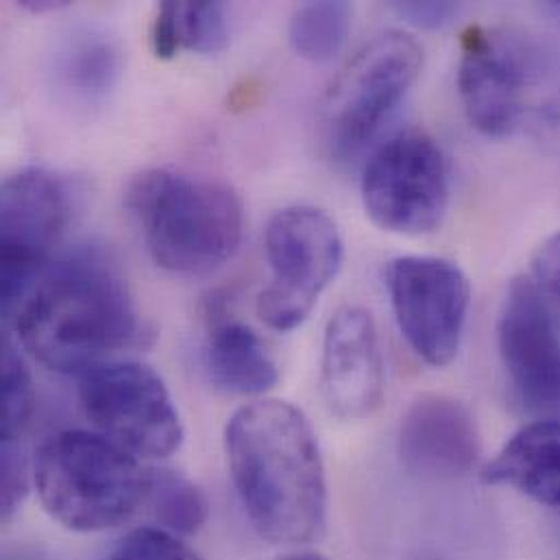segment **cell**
<instances>
[{
    "instance_id": "obj_1",
    "label": "cell",
    "mask_w": 560,
    "mask_h": 560,
    "mask_svg": "<svg viewBox=\"0 0 560 560\" xmlns=\"http://www.w3.org/2000/svg\"><path fill=\"white\" fill-rule=\"evenodd\" d=\"M225 447L236 493L258 535L310 544L327 520V482L316 434L288 401L265 399L234 412Z\"/></svg>"
},
{
    "instance_id": "obj_2",
    "label": "cell",
    "mask_w": 560,
    "mask_h": 560,
    "mask_svg": "<svg viewBox=\"0 0 560 560\" xmlns=\"http://www.w3.org/2000/svg\"><path fill=\"white\" fill-rule=\"evenodd\" d=\"M13 314L22 347L66 375L81 377L144 336L127 281L98 247H81L44 271Z\"/></svg>"
},
{
    "instance_id": "obj_3",
    "label": "cell",
    "mask_w": 560,
    "mask_h": 560,
    "mask_svg": "<svg viewBox=\"0 0 560 560\" xmlns=\"http://www.w3.org/2000/svg\"><path fill=\"white\" fill-rule=\"evenodd\" d=\"M125 206L158 267L175 276H208L221 269L243 241V203L214 179L173 168L133 177Z\"/></svg>"
},
{
    "instance_id": "obj_4",
    "label": "cell",
    "mask_w": 560,
    "mask_h": 560,
    "mask_svg": "<svg viewBox=\"0 0 560 560\" xmlns=\"http://www.w3.org/2000/svg\"><path fill=\"white\" fill-rule=\"evenodd\" d=\"M151 474L131 452L81 430L50 436L33 465L46 513L74 533H103L144 511Z\"/></svg>"
},
{
    "instance_id": "obj_5",
    "label": "cell",
    "mask_w": 560,
    "mask_h": 560,
    "mask_svg": "<svg viewBox=\"0 0 560 560\" xmlns=\"http://www.w3.org/2000/svg\"><path fill=\"white\" fill-rule=\"evenodd\" d=\"M423 68V50L406 31L366 42L338 72L323 101V129L336 158H351L377 133Z\"/></svg>"
},
{
    "instance_id": "obj_6",
    "label": "cell",
    "mask_w": 560,
    "mask_h": 560,
    "mask_svg": "<svg viewBox=\"0 0 560 560\" xmlns=\"http://www.w3.org/2000/svg\"><path fill=\"white\" fill-rule=\"evenodd\" d=\"M369 219L384 232H434L450 206V166L441 144L423 129H404L371 155L362 175Z\"/></svg>"
},
{
    "instance_id": "obj_7",
    "label": "cell",
    "mask_w": 560,
    "mask_h": 560,
    "mask_svg": "<svg viewBox=\"0 0 560 560\" xmlns=\"http://www.w3.org/2000/svg\"><path fill=\"white\" fill-rule=\"evenodd\" d=\"M271 283L258 299L260 318L278 331L299 327L342 265L345 245L336 223L318 208H283L267 228Z\"/></svg>"
},
{
    "instance_id": "obj_8",
    "label": "cell",
    "mask_w": 560,
    "mask_h": 560,
    "mask_svg": "<svg viewBox=\"0 0 560 560\" xmlns=\"http://www.w3.org/2000/svg\"><path fill=\"white\" fill-rule=\"evenodd\" d=\"M79 399L101 434L138 458H168L184 425L164 380L140 362H105L81 375Z\"/></svg>"
},
{
    "instance_id": "obj_9",
    "label": "cell",
    "mask_w": 560,
    "mask_h": 560,
    "mask_svg": "<svg viewBox=\"0 0 560 560\" xmlns=\"http://www.w3.org/2000/svg\"><path fill=\"white\" fill-rule=\"evenodd\" d=\"M397 325L430 366H447L460 349L471 285L458 265L432 256H401L386 267Z\"/></svg>"
},
{
    "instance_id": "obj_10",
    "label": "cell",
    "mask_w": 560,
    "mask_h": 560,
    "mask_svg": "<svg viewBox=\"0 0 560 560\" xmlns=\"http://www.w3.org/2000/svg\"><path fill=\"white\" fill-rule=\"evenodd\" d=\"M70 219L66 184L50 171L24 168L9 175L0 190V281L2 314L20 307L50 247Z\"/></svg>"
},
{
    "instance_id": "obj_11",
    "label": "cell",
    "mask_w": 560,
    "mask_h": 560,
    "mask_svg": "<svg viewBox=\"0 0 560 560\" xmlns=\"http://www.w3.org/2000/svg\"><path fill=\"white\" fill-rule=\"evenodd\" d=\"M458 94L469 122L489 138L511 136L526 112L530 66L511 35L469 26L460 39Z\"/></svg>"
},
{
    "instance_id": "obj_12",
    "label": "cell",
    "mask_w": 560,
    "mask_h": 560,
    "mask_svg": "<svg viewBox=\"0 0 560 560\" xmlns=\"http://www.w3.org/2000/svg\"><path fill=\"white\" fill-rule=\"evenodd\" d=\"M320 390L327 408L347 421L371 417L386 390L384 355L371 312L345 305L325 327Z\"/></svg>"
},
{
    "instance_id": "obj_13",
    "label": "cell",
    "mask_w": 560,
    "mask_h": 560,
    "mask_svg": "<svg viewBox=\"0 0 560 560\" xmlns=\"http://www.w3.org/2000/svg\"><path fill=\"white\" fill-rule=\"evenodd\" d=\"M500 353L513 386L537 408L560 401V334L555 316L530 280L513 281L498 323Z\"/></svg>"
},
{
    "instance_id": "obj_14",
    "label": "cell",
    "mask_w": 560,
    "mask_h": 560,
    "mask_svg": "<svg viewBox=\"0 0 560 560\" xmlns=\"http://www.w3.org/2000/svg\"><path fill=\"white\" fill-rule=\"evenodd\" d=\"M480 447L474 415L452 397L421 395L401 417L399 454L415 474L465 476L478 463Z\"/></svg>"
},
{
    "instance_id": "obj_15",
    "label": "cell",
    "mask_w": 560,
    "mask_h": 560,
    "mask_svg": "<svg viewBox=\"0 0 560 560\" xmlns=\"http://www.w3.org/2000/svg\"><path fill=\"white\" fill-rule=\"evenodd\" d=\"M482 480L513 487L544 506L560 509V421L522 428L482 469Z\"/></svg>"
},
{
    "instance_id": "obj_16",
    "label": "cell",
    "mask_w": 560,
    "mask_h": 560,
    "mask_svg": "<svg viewBox=\"0 0 560 560\" xmlns=\"http://www.w3.org/2000/svg\"><path fill=\"white\" fill-rule=\"evenodd\" d=\"M120 66V50L107 33L77 28L55 50V88L79 105H96L114 90Z\"/></svg>"
},
{
    "instance_id": "obj_17",
    "label": "cell",
    "mask_w": 560,
    "mask_h": 560,
    "mask_svg": "<svg viewBox=\"0 0 560 560\" xmlns=\"http://www.w3.org/2000/svg\"><path fill=\"white\" fill-rule=\"evenodd\" d=\"M206 366L212 384L230 395H262L278 380V364L260 336L236 320L214 327L206 347Z\"/></svg>"
},
{
    "instance_id": "obj_18",
    "label": "cell",
    "mask_w": 560,
    "mask_h": 560,
    "mask_svg": "<svg viewBox=\"0 0 560 560\" xmlns=\"http://www.w3.org/2000/svg\"><path fill=\"white\" fill-rule=\"evenodd\" d=\"M230 44V20L223 2L160 4L151 24V48L158 59H173L182 48L217 55Z\"/></svg>"
},
{
    "instance_id": "obj_19",
    "label": "cell",
    "mask_w": 560,
    "mask_h": 560,
    "mask_svg": "<svg viewBox=\"0 0 560 560\" xmlns=\"http://www.w3.org/2000/svg\"><path fill=\"white\" fill-rule=\"evenodd\" d=\"M144 511L166 533L195 535L206 526L210 504L188 478L168 469H153Z\"/></svg>"
},
{
    "instance_id": "obj_20",
    "label": "cell",
    "mask_w": 560,
    "mask_h": 560,
    "mask_svg": "<svg viewBox=\"0 0 560 560\" xmlns=\"http://www.w3.org/2000/svg\"><path fill=\"white\" fill-rule=\"evenodd\" d=\"M351 7L347 2H305L290 18V44L307 61L334 59L349 35Z\"/></svg>"
},
{
    "instance_id": "obj_21",
    "label": "cell",
    "mask_w": 560,
    "mask_h": 560,
    "mask_svg": "<svg viewBox=\"0 0 560 560\" xmlns=\"http://www.w3.org/2000/svg\"><path fill=\"white\" fill-rule=\"evenodd\" d=\"M35 406L33 382L26 362L18 349L4 340L2 345V441H20Z\"/></svg>"
},
{
    "instance_id": "obj_22",
    "label": "cell",
    "mask_w": 560,
    "mask_h": 560,
    "mask_svg": "<svg viewBox=\"0 0 560 560\" xmlns=\"http://www.w3.org/2000/svg\"><path fill=\"white\" fill-rule=\"evenodd\" d=\"M109 560H203L173 533L162 528H138L129 533Z\"/></svg>"
},
{
    "instance_id": "obj_23",
    "label": "cell",
    "mask_w": 560,
    "mask_h": 560,
    "mask_svg": "<svg viewBox=\"0 0 560 560\" xmlns=\"http://www.w3.org/2000/svg\"><path fill=\"white\" fill-rule=\"evenodd\" d=\"M0 454H2L0 456V467H2L0 506H2V520L9 522L15 515V511L22 506L28 493V463L20 441H2Z\"/></svg>"
},
{
    "instance_id": "obj_24",
    "label": "cell",
    "mask_w": 560,
    "mask_h": 560,
    "mask_svg": "<svg viewBox=\"0 0 560 560\" xmlns=\"http://www.w3.org/2000/svg\"><path fill=\"white\" fill-rule=\"evenodd\" d=\"M393 11L419 28H439L456 13V2H395Z\"/></svg>"
},
{
    "instance_id": "obj_25",
    "label": "cell",
    "mask_w": 560,
    "mask_h": 560,
    "mask_svg": "<svg viewBox=\"0 0 560 560\" xmlns=\"http://www.w3.org/2000/svg\"><path fill=\"white\" fill-rule=\"evenodd\" d=\"M535 280L560 301V232L548 238L533 258Z\"/></svg>"
},
{
    "instance_id": "obj_26",
    "label": "cell",
    "mask_w": 560,
    "mask_h": 560,
    "mask_svg": "<svg viewBox=\"0 0 560 560\" xmlns=\"http://www.w3.org/2000/svg\"><path fill=\"white\" fill-rule=\"evenodd\" d=\"M68 2H52V0H22V7L31 9L33 13H44V11H57L66 7Z\"/></svg>"
},
{
    "instance_id": "obj_27",
    "label": "cell",
    "mask_w": 560,
    "mask_h": 560,
    "mask_svg": "<svg viewBox=\"0 0 560 560\" xmlns=\"http://www.w3.org/2000/svg\"><path fill=\"white\" fill-rule=\"evenodd\" d=\"M281 560H327L325 557H320V555H316V552H299V555H290V557H285V559Z\"/></svg>"
}]
</instances>
